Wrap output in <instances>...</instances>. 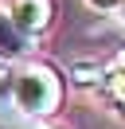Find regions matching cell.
<instances>
[{
	"mask_svg": "<svg viewBox=\"0 0 125 129\" xmlns=\"http://www.w3.org/2000/svg\"><path fill=\"white\" fill-rule=\"evenodd\" d=\"M8 94H12L16 110L27 117H47L59 110L62 102V82L47 63H20L8 78Z\"/></svg>",
	"mask_w": 125,
	"mask_h": 129,
	"instance_id": "1",
	"label": "cell"
},
{
	"mask_svg": "<svg viewBox=\"0 0 125 129\" xmlns=\"http://www.w3.org/2000/svg\"><path fill=\"white\" fill-rule=\"evenodd\" d=\"M8 16H12V24L31 39V35H39V31L51 27L55 0H12V4H8Z\"/></svg>",
	"mask_w": 125,
	"mask_h": 129,
	"instance_id": "2",
	"label": "cell"
},
{
	"mask_svg": "<svg viewBox=\"0 0 125 129\" xmlns=\"http://www.w3.org/2000/svg\"><path fill=\"white\" fill-rule=\"evenodd\" d=\"M31 51V39L12 24L8 12H0V63H12V59H23Z\"/></svg>",
	"mask_w": 125,
	"mask_h": 129,
	"instance_id": "3",
	"label": "cell"
},
{
	"mask_svg": "<svg viewBox=\"0 0 125 129\" xmlns=\"http://www.w3.org/2000/svg\"><path fill=\"white\" fill-rule=\"evenodd\" d=\"M98 86L106 90L109 102L125 113V55H117V59H109V63H102V82H98Z\"/></svg>",
	"mask_w": 125,
	"mask_h": 129,
	"instance_id": "4",
	"label": "cell"
},
{
	"mask_svg": "<svg viewBox=\"0 0 125 129\" xmlns=\"http://www.w3.org/2000/svg\"><path fill=\"white\" fill-rule=\"evenodd\" d=\"M94 8H117V0H90Z\"/></svg>",
	"mask_w": 125,
	"mask_h": 129,
	"instance_id": "5",
	"label": "cell"
},
{
	"mask_svg": "<svg viewBox=\"0 0 125 129\" xmlns=\"http://www.w3.org/2000/svg\"><path fill=\"white\" fill-rule=\"evenodd\" d=\"M117 16H121V20H125V0H117Z\"/></svg>",
	"mask_w": 125,
	"mask_h": 129,
	"instance_id": "6",
	"label": "cell"
}]
</instances>
